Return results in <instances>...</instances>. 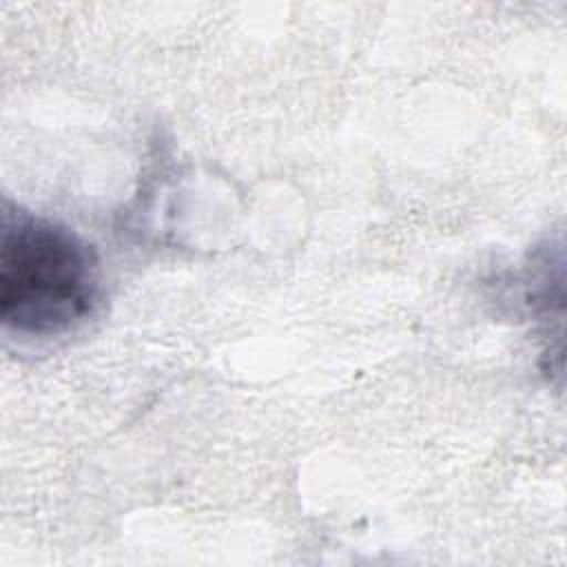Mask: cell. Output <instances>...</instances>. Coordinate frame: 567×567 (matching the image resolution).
Masks as SVG:
<instances>
[{"label":"cell","instance_id":"6da1fadb","mask_svg":"<svg viewBox=\"0 0 567 567\" xmlns=\"http://www.w3.org/2000/svg\"><path fill=\"white\" fill-rule=\"evenodd\" d=\"M0 228L2 326L35 339L82 326L102 297L95 248L73 228L9 199Z\"/></svg>","mask_w":567,"mask_h":567}]
</instances>
